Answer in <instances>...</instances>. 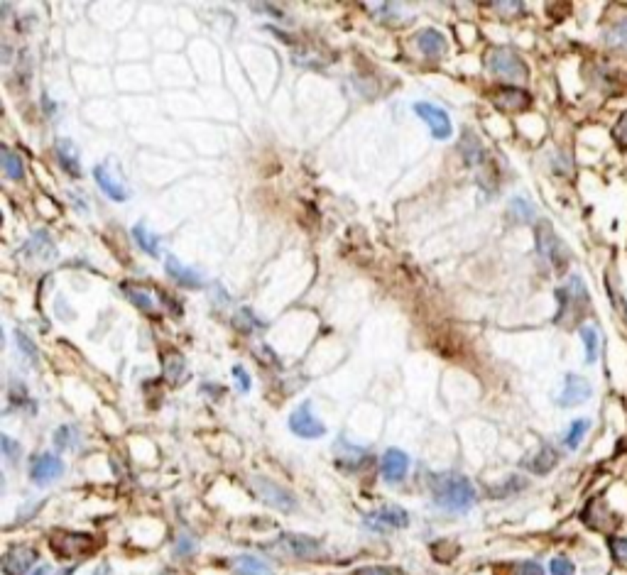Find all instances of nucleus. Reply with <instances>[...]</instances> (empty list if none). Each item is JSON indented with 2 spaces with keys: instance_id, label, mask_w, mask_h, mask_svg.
Here are the masks:
<instances>
[{
  "instance_id": "1",
  "label": "nucleus",
  "mask_w": 627,
  "mask_h": 575,
  "mask_svg": "<svg viewBox=\"0 0 627 575\" xmlns=\"http://www.w3.org/2000/svg\"><path fill=\"white\" fill-rule=\"evenodd\" d=\"M434 502L449 512H466L475 504V487L468 478L458 473L439 475L434 482Z\"/></svg>"
},
{
  "instance_id": "2",
  "label": "nucleus",
  "mask_w": 627,
  "mask_h": 575,
  "mask_svg": "<svg viewBox=\"0 0 627 575\" xmlns=\"http://www.w3.org/2000/svg\"><path fill=\"white\" fill-rule=\"evenodd\" d=\"M485 66L490 69L495 76L510 79V81H525L527 74H530L525 62H522V57H519L514 49H508V47H495V49L488 51Z\"/></svg>"
},
{
  "instance_id": "3",
  "label": "nucleus",
  "mask_w": 627,
  "mask_h": 575,
  "mask_svg": "<svg viewBox=\"0 0 627 575\" xmlns=\"http://www.w3.org/2000/svg\"><path fill=\"white\" fill-rule=\"evenodd\" d=\"M49 546L59 559H71L79 553H88L96 546V541L91 534H84V531H57L49 536Z\"/></svg>"
},
{
  "instance_id": "4",
  "label": "nucleus",
  "mask_w": 627,
  "mask_h": 575,
  "mask_svg": "<svg viewBox=\"0 0 627 575\" xmlns=\"http://www.w3.org/2000/svg\"><path fill=\"white\" fill-rule=\"evenodd\" d=\"M93 177H96V184L103 188V194L108 196V199L128 201L130 188H128V184L123 182L120 171L115 169V164L110 160H106V162H101V164L93 167Z\"/></svg>"
},
{
  "instance_id": "5",
  "label": "nucleus",
  "mask_w": 627,
  "mask_h": 575,
  "mask_svg": "<svg viewBox=\"0 0 627 575\" xmlns=\"http://www.w3.org/2000/svg\"><path fill=\"white\" fill-rule=\"evenodd\" d=\"M289 428H292V433H297L299 439H321L326 433L324 421L314 414L309 402H302V404L289 414Z\"/></svg>"
},
{
  "instance_id": "6",
  "label": "nucleus",
  "mask_w": 627,
  "mask_h": 575,
  "mask_svg": "<svg viewBox=\"0 0 627 575\" xmlns=\"http://www.w3.org/2000/svg\"><path fill=\"white\" fill-rule=\"evenodd\" d=\"M407 524H410V514H407L402 507H397V504L380 507L365 517V526H370L372 531H380V534H388V531H394V529H405Z\"/></svg>"
},
{
  "instance_id": "7",
  "label": "nucleus",
  "mask_w": 627,
  "mask_h": 575,
  "mask_svg": "<svg viewBox=\"0 0 627 575\" xmlns=\"http://www.w3.org/2000/svg\"><path fill=\"white\" fill-rule=\"evenodd\" d=\"M414 113L427 123V127L431 130V135L436 140H449L451 137V118L444 108L434 106V103H416L414 106Z\"/></svg>"
},
{
  "instance_id": "8",
  "label": "nucleus",
  "mask_w": 627,
  "mask_h": 575,
  "mask_svg": "<svg viewBox=\"0 0 627 575\" xmlns=\"http://www.w3.org/2000/svg\"><path fill=\"white\" fill-rule=\"evenodd\" d=\"M556 296H559V319H564L566 313H569V308H573L576 313H581L583 308L588 306V289L586 284H583V280L578 277V274H571L569 284L564 286V289L556 291Z\"/></svg>"
},
{
  "instance_id": "9",
  "label": "nucleus",
  "mask_w": 627,
  "mask_h": 575,
  "mask_svg": "<svg viewBox=\"0 0 627 575\" xmlns=\"http://www.w3.org/2000/svg\"><path fill=\"white\" fill-rule=\"evenodd\" d=\"M252 485H255L257 495L263 497L270 507L280 509V512H294V509H297V500H294V495L287 492L285 487H280V485L270 482V480H265V478H255L252 480Z\"/></svg>"
},
{
  "instance_id": "10",
  "label": "nucleus",
  "mask_w": 627,
  "mask_h": 575,
  "mask_svg": "<svg viewBox=\"0 0 627 575\" xmlns=\"http://www.w3.org/2000/svg\"><path fill=\"white\" fill-rule=\"evenodd\" d=\"M64 473V461L54 453H42L32 461V467H29V480L34 485H49L54 482L57 478H62Z\"/></svg>"
},
{
  "instance_id": "11",
  "label": "nucleus",
  "mask_w": 627,
  "mask_h": 575,
  "mask_svg": "<svg viewBox=\"0 0 627 575\" xmlns=\"http://www.w3.org/2000/svg\"><path fill=\"white\" fill-rule=\"evenodd\" d=\"M591 394H593L591 382H588L586 377L569 372L564 380V389H561V394H559V406H566V409L578 406V404H583V402H588Z\"/></svg>"
},
{
  "instance_id": "12",
  "label": "nucleus",
  "mask_w": 627,
  "mask_h": 575,
  "mask_svg": "<svg viewBox=\"0 0 627 575\" xmlns=\"http://www.w3.org/2000/svg\"><path fill=\"white\" fill-rule=\"evenodd\" d=\"M407 470H410V456H407L405 450H399V448L385 450V456H382V463H380V473H382V480H385V482H392V485L402 482Z\"/></svg>"
},
{
  "instance_id": "13",
  "label": "nucleus",
  "mask_w": 627,
  "mask_h": 575,
  "mask_svg": "<svg viewBox=\"0 0 627 575\" xmlns=\"http://www.w3.org/2000/svg\"><path fill=\"white\" fill-rule=\"evenodd\" d=\"M274 546L285 551L287 556H294V559H311V556L319 553V541H314V539L302 534H282L280 541Z\"/></svg>"
},
{
  "instance_id": "14",
  "label": "nucleus",
  "mask_w": 627,
  "mask_h": 575,
  "mask_svg": "<svg viewBox=\"0 0 627 575\" xmlns=\"http://www.w3.org/2000/svg\"><path fill=\"white\" fill-rule=\"evenodd\" d=\"M536 247H539L542 257H547L554 267H564V262L559 260V250H561L559 238H556V233H554V228L547 221L536 223Z\"/></svg>"
},
{
  "instance_id": "15",
  "label": "nucleus",
  "mask_w": 627,
  "mask_h": 575,
  "mask_svg": "<svg viewBox=\"0 0 627 575\" xmlns=\"http://www.w3.org/2000/svg\"><path fill=\"white\" fill-rule=\"evenodd\" d=\"M37 561V553L32 548H10L0 561V568L5 575H25L32 563Z\"/></svg>"
},
{
  "instance_id": "16",
  "label": "nucleus",
  "mask_w": 627,
  "mask_h": 575,
  "mask_svg": "<svg viewBox=\"0 0 627 575\" xmlns=\"http://www.w3.org/2000/svg\"><path fill=\"white\" fill-rule=\"evenodd\" d=\"M416 42V49L422 51L427 59H439L441 54L446 51V37L434 27H424L416 32L414 37Z\"/></svg>"
},
{
  "instance_id": "17",
  "label": "nucleus",
  "mask_w": 627,
  "mask_h": 575,
  "mask_svg": "<svg viewBox=\"0 0 627 575\" xmlns=\"http://www.w3.org/2000/svg\"><path fill=\"white\" fill-rule=\"evenodd\" d=\"M165 269H167V274H169L171 280L177 282V284L189 286V289H199V286H204V280H201V274L196 272V269L187 267L184 262H179V260H177L174 255H167Z\"/></svg>"
},
{
  "instance_id": "18",
  "label": "nucleus",
  "mask_w": 627,
  "mask_h": 575,
  "mask_svg": "<svg viewBox=\"0 0 627 575\" xmlns=\"http://www.w3.org/2000/svg\"><path fill=\"white\" fill-rule=\"evenodd\" d=\"M495 103L505 110H525L530 106V96L517 86H500L495 91Z\"/></svg>"
},
{
  "instance_id": "19",
  "label": "nucleus",
  "mask_w": 627,
  "mask_h": 575,
  "mask_svg": "<svg viewBox=\"0 0 627 575\" xmlns=\"http://www.w3.org/2000/svg\"><path fill=\"white\" fill-rule=\"evenodd\" d=\"M57 160L59 167L67 171L69 177L79 179L81 177V164H79V152L71 145V140H59L57 143Z\"/></svg>"
},
{
  "instance_id": "20",
  "label": "nucleus",
  "mask_w": 627,
  "mask_h": 575,
  "mask_svg": "<svg viewBox=\"0 0 627 575\" xmlns=\"http://www.w3.org/2000/svg\"><path fill=\"white\" fill-rule=\"evenodd\" d=\"M23 250L32 257H40V260H51V255H54V240H51V235L47 230H34L32 238L27 240V245Z\"/></svg>"
},
{
  "instance_id": "21",
  "label": "nucleus",
  "mask_w": 627,
  "mask_h": 575,
  "mask_svg": "<svg viewBox=\"0 0 627 575\" xmlns=\"http://www.w3.org/2000/svg\"><path fill=\"white\" fill-rule=\"evenodd\" d=\"M556 463H559V453H556L552 445H544V448L539 450L532 461H527V467H530L532 473H536V475H547L549 470L556 465Z\"/></svg>"
},
{
  "instance_id": "22",
  "label": "nucleus",
  "mask_w": 627,
  "mask_h": 575,
  "mask_svg": "<svg viewBox=\"0 0 627 575\" xmlns=\"http://www.w3.org/2000/svg\"><path fill=\"white\" fill-rule=\"evenodd\" d=\"M233 565L240 575H270L272 573L268 561L257 559V556H238V559L233 561Z\"/></svg>"
},
{
  "instance_id": "23",
  "label": "nucleus",
  "mask_w": 627,
  "mask_h": 575,
  "mask_svg": "<svg viewBox=\"0 0 627 575\" xmlns=\"http://www.w3.org/2000/svg\"><path fill=\"white\" fill-rule=\"evenodd\" d=\"M132 238H135V243L140 245V250H145L147 255L157 257V252H160V238H157L154 233H150L145 223L132 225Z\"/></svg>"
},
{
  "instance_id": "24",
  "label": "nucleus",
  "mask_w": 627,
  "mask_h": 575,
  "mask_svg": "<svg viewBox=\"0 0 627 575\" xmlns=\"http://www.w3.org/2000/svg\"><path fill=\"white\" fill-rule=\"evenodd\" d=\"M461 152H463V157H466V162L468 164H480V162L485 160V152H483V147H480V140L478 137L473 135V132H463V143H461Z\"/></svg>"
},
{
  "instance_id": "25",
  "label": "nucleus",
  "mask_w": 627,
  "mask_h": 575,
  "mask_svg": "<svg viewBox=\"0 0 627 575\" xmlns=\"http://www.w3.org/2000/svg\"><path fill=\"white\" fill-rule=\"evenodd\" d=\"M0 157H3V160H0V164H3V171L8 174V179H12V182H20V179H23V174H25L20 154H15L12 149L3 147V149H0Z\"/></svg>"
},
{
  "instance_id": "26",
  "label": "nucleus",
  "mask_w": 627,
  "mask_h": 575,
  "mask_svg": "<svg viewBox=\"0 0 627 575\" xmlns=\"http://www.w3.org/2000/svg\"><path fill=\"white\" fill-rule=\"evenodd\" d=\"M581 341L586 345V363L593 365L598 360V345H600V338H598V330L595 326H581Z\"/></svg>"
},
{
  "instance_id": "27",
  "label": "nucleus",
  "mask_w": 627,
  "mask_h": 575,
  "mask_svg": "<svg viewBox=\"0 0 627 575\" xmlns=\"http://www.w3.org/2000/svg\"><path fill=\"white\" fill-rule=\"evenodd\" d=\"M588 428H591V421H588V419H576V421L571 424L569 431H566V436H564L566 448H569V450H576L578 445L583 443V439H586Z\"/></svg>"
},
{
  "instance_id": "28",
  "label": "nucleus",
  "mask_w": 627,
  "mask_h": 575,
  "mask_svg": "<svg viewBox=\"0 0 627 575\" xmlns=\"http://www.w3.org/2000/svg\"><path fill=\"white\" fill-rule=\"evenodd\" d=\"M510 213H512L517 221H532V218H534V206L527 204L522 196H514V199L510 201Z\"/></svg>"
},
{
  "instance_id": "29",
  "label": "nucleus",
  "mask_w": 627,
  "mask_h": 575,
  "mask_svg": "<svg viewBox=\"0 0 627 575\" xmlns=\"http://www.w3.org/2000/svg\"><path fill=\"white\" fill-rule=\"evenodd\" d=\"M608 42L615 47H627V17L625 20H620V23H615L611 29H608Z\"/></svg>"
},
{
  "instance_id": "30",
  "label": "nucleus",
  "mask_w": 627,
  "mask_h": 575,
  "mask_svg": "<svg viewBox=\"0 0 627 575\" xmlns=\"http://www.w3.org/2000/svg\"><path fill=\"white\" fill-rule=\"evenodd\" d=\"M17 345H20V350H23L25 358H27L29 363L37 365V360H40V353H37V347H34V343L29 341L27 333H23V330H17Z\"/></svg>"
},
{
  "instance_id": "31",
  "label": "nucleus",
  "mask_w": 627,
  "mask_h": 575,
  "mask_svg": "<svg viewBox=\"0 0 627 575\" xmlns=\"http://www.w3.org/2000/svg\"><path fill=\"white\" fill-rule=\"evenodd\" d=\"M76 433H74V426H62L57 428V433H54V445H57L59 450H67L69 445L74 443Z\"/></svg>"
},
{
  "instance_id": "32",
  "label": "nucleus",
  "mask_w": 627,
  "mask_h": 575,
  "mask_svg": "<svg viewBox=\"0 0 627 575\" xmlns=\"http://www.w3.org/2000/svg\"><path fill=\"white\" fill-rule=\"evenodd\" d=\"M549 573L552 575H573L576 573V568H573V563H571L569 559L556 556V559H552V563H549Z\"/></svg>"
},
{
  "instance_id": "33",
  "label": "nucleus",
  "mask_w": 627,
  "mask_h": 575,
  "mask_svg": "<svg viewBox=\"0 0 627 575\" xmlns=\"http://www.w3.org/2000/svg\"><path fill=\"white\" fill-rule=\"evenodd\" d=\"M0 443H3V453H5V461L8 463H15L17 458H20V453H23L20 443H15V441L8 436V433H3V436H0Z\"/></svg>"
},
{
  "instance_id": "34",
  "label": "nucleus",
  "mask_w": 627,
  "mask_h": 575,
  "mask_svg": "<svg viewBox=\"0 0 627 575\" xmlns=\"http://www.w3.org/2000/svg\"><path fill=\"white\" fill-rule=\"evenodd\" d=\"M611 551H613V559H615L617 565L627 568V539H613L611 541Z\"/></svg>"
},
{
  "instance_id": "35",
  "label": "nucleus",
  "mask_w": 627,
  "mask_h": 575,
  "mask_svg": "<svg viewBox=\"0 0 627 575\" xmlns=\"http://www.w3.org/2000/svg\"><path fill=\"white\" fill-rule=\"evenodd\" d=\"M128 299H130L132 304H135L137 308H143V311H152V299H150L145 291H137V289H126Z\"/></svg>"
},
{
  "instance_id": "36",
  "label": "nucleus",
  "mask_w": 627,
  "mask_h": 575,
  "mask_svg": "<svg viewBox=\"0 0 627 575\" xmlns=\"http://www.w3.org/2000/svg\"><path fill=\"white\" fill-rule=\"evenodd\" d=\"M514 575H544V568L536 561H525V563L517 565Z\"/></svg>"
},
{
  "instance_id": "37",
  "label": "nucleus",
  "mask_w": 627,
  "mask_h": 575,
  "mask_svg": "<svg viewBox=\"0 0 627 575\" xmlns=\"http://www.w3.org/2000/svg\"><path fill=\"white\" fill-rule=\"evenodd\" d=\"M233 377L238 380L240 392H250V375L246 372V367H243V365H235V367H233Z\"/></svg>"
},
{
  "instance_id": "38",
  "label": "nucleus",
  "mask_w": 627,
  "mask_h": 575,
  "mask_svg": "<svg viewBox=\"0 0 627 575\" xmlns=\"http://www.w3.org/2000/svg\"><path fill=\"white\" fill-rule=\"evenodd\" d=\"M194 541L189 539V536H179V541H177V546H174V553L177 556H189V553L194 551Z\"/></svg>"
},
{
  "instance_id": "39",
  "label": "nucleus",
  "mask_w": 627,
  "mask_h": 575,
  "mask_svg": "<svg viewBox=\"0 0 627 575\" xmlns=\"http://www.w3.org/2000/svg\"><path fill=\"white\" fill-rule=\"evenodd\" d=\"M355 575H392L388 568H360Z\"/></svg>"
},
{
  "instance_id": "40",
  "label": "nucleus",
  "mask_w": 627,
  "mask_h": 575,
  "mask_svg": "<svg viewBox=\"0 0 627 575\" xmlns=\"http://www.w3.org/2000/svg\"><path fill=\"white\" fill-rule=\"evenodd\" d=\"M34 575H49V565H42V568L34 570Z\"/></svg>"
}]
</instances>
